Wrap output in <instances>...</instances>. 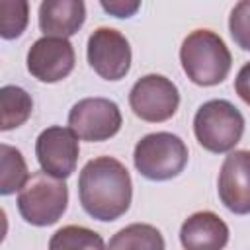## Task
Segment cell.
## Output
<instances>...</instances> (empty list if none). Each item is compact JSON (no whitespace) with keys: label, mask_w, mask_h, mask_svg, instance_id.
<instances>
[{"label":"cell","mask_w":250,"mask_h":250,"mask_svg":"<svg viewBox=\"0 0 250 250\" xmlns=\"http://www.w3.org/2000/svg\"><path fill=\"white\" fill-rule=\"evenodd\" d=\"M82 209L96 221H115L127 213L133 197L129 170L113 156H96L86 162L78 178Z\"/></svg>","instance_id":"obj_1"},{"label":"cell","mask_w":250,"mask_h":250,"mask_svg":"<svg viewBox=\"0 0 250 250\" xmlns=\"http://www.w3.org/2000/svg\"><path fill=\"white\" fill-rule=\"evenodd\" d=\"M180 62L193 84L217 86L229 76L232 57L221 35L211 29H195L180 47Z\"/></svg>","instance_id":"obj_2"},{"label":"cell","mask_w":250,"mask_h":250,"mask_svg":"<svg viewBox=\"0 0 250 250\" xmlns=\"http://www.w3.org/2000/svg\"><path fill=\"white\" fill-rule=\"evenodd\" d=\"M68 205V188L62 178L45 170L33 172L18 193V211L21 219L35 227L55 225Z\"/></svg>","instance_id":"obj_3"},{"label":"cell","mask_w":250,"mask_h":250,"mask_svg":"<svg viewBox=\"0 0 250 250\" xmlns=\"http://www.w3.org/2000/svg\"><path fill=\"white\" fill-rule=\"evenodd\" d=\"M193 133L197 143L215 154L230 152L242 139L244 117L227 100H209L195 111Z\"/></svg>","instance_id":"obj_4"},{"label":"cell","mask_w":250,"mask_h":250,"mask_svg":"<svg viewBox=\"0 0 250 250\" xmlns=\"http://www.w3.org/2000/svg\"><path fill=\"white\" fill-rule=\"evenodd\" d=\"M133 162L137 172L146 180L166 182L186 168L188 146L178 135L166 131L150 133L135 145Z\"/></svg>","instance_id":"obj_5"},{"label":"cell","mask_w":250,"mask_h":250,"mask_svg":"<svg viewBox=\"0 0 250 250\" xmlns=\"http://www.w3.org/2000/svg\"><path fill=\"white\" fill-rule=\"evenodd\" d=\"M133 113L146 123L168 121L180 105L178 86L162 74H146L139 78L129 92Z\"/></svg>","instance_id":"obj_6"},{"label":"cell","mask_w":250,"mask_h":250,"mask_svg":"<svg viewBox=\"0 0 250 250\" xmlns=\"http://www.w3.org/2000/svg\"><path fill=\"white\" fill-rule=\"evenodd\" d=\"M123 123L119 105L107 98H84L68 113V127L80 141L102 143L119 133Z\"/></svg>","instance_id":"obj_7"},{"label":"cell","mask_w":250,"mask_h":250,"mask_svg":"<svg viewBox=\"0 0 250 250\" xmlns=\"http://www.w3.org/2000/svg\"><path fill=\"white\" fill-rule=\"evenodd\" d=\"M86 57L94 72L104 80H121L131 68V45L113 27H98L88 37Z\"/></svg>","instance_id":"obj_8"},{"label":"cell","mask_w":250,"mask_h":250,"mask_svg":"<svg viewBox=\"0 0 250 250\" xmlns=\"http://www.w3.org/2000/svg\"><path fill=\"white\" fill-rule=\"evenodd\" d=\"M78 154V137L70 127H47L35 141V156L41 170L55 178L66 180L76 170Z\"/></svg>","instance_id":"obj_9"},{"label":"cell","mask_w":250,"mask_h":250,"mask_svg":"<svg viewBox=\"0 0 250 250\" xmlns=\"http://www.w3.org/2000/svg\"><path fill=\"white\" fill-rule=\"evenodd\" d=\"M74 47L66 37L45 35L27 51V70L39 82L55 84L64 80L74 68Z\"/></svg>","instance_id":"obj_10"},{"label":"cell","mask_w":250,"mask_h":250,"mask_svg":"<svg viewBox=\"0 0 250 250\" xmlns=\"http://www.w3.org/2000/svg\"><path fill=\"white\" fill-rule=\"evenodd\" d=\"M217 186L219 199L230 213H250V150H234L223 160Z\"/></svg>","instance_id":"obj_11"},{"label":"cell","mask_w":250,"mask_h":250,"mask_svg":"<svg viewBox=\"0 0 250 250\" xmlns=\"http://www.w3.org/2000/svg\"><path fill=\"white\" fill-rule=\"evenodd\" d=\"M180 242L188 250H219L229 242V227L213 211H197L182 223Z\"/></svg>","instance_id":"obj_12"},{"label":"cell","mask_w":250,"mask_h":250,"mask_svg":"<svg viewBox=\"0 0 250 250\" xmlns=\"http://www.w3.org/2000/svg\"><path fill=\"white\" fill-rule=\"evenodd\" d=\"M86 20L84 0H43L39 6V29L45 35L70 37Z\"/></svg>","instance_id":"obj_13"},{"label":"cell","mask_w":250,"mask_h":250,"mask_svg":"<svg viewBox=\"0 0 250 250\" xmlns=\"http://www.w3.org/2000/svg\"><path fill=\"white\" fill-rule=\"evenodd\" d=\"M0 105H2V123H0L2 131H10L23 125L33 111L31 96L23 88L12 84L0 88Z\"/></svg>","instance_id":"obj_14"},{"label":"cell","mask_w":250,"mask_h":250,"mask_svg":"<svg viewBox=\"0 0 250 250\" xmlns=\"http://www.w3.org/2000/svg\"><path fill=\"white\" fill-rule=\"evenodd\" d=\"M164 246L160 230L145 223L129 225L109 240V248L113 250H164Z\"/></svg>","instance_id":"obj_15"},{"label":"cell","mask_w":250,"mask_h":250,"mask_svg":"<svg viewBox=\"0 0 250 250\" xmlns=\"http://www.w3.org/2000/svg\"><path fill=\"white\" fill-rule=\"evenodd\" d=\"M2 152V164H0V193L2 195H12L18 189H21V186L25 184L27 176V164L21 156V152L10 145H2L0 146Z\"/></svg>","instance_id":"obj_16"},{"label":"cell","mask_w":250,"mask_h":250,"mask_svg":"<svg viewBox=\"0 0 250 250\" xmlns=\"http://www.w3.org/2000/svg\"><path fill=\"white\" fill-rule=\"evenodd\" d=\"M104 246L105 242L98 232L78 225L59 229L49 240L51 250H102Z\"/></svg>","instance_id":"obj_17"},{"label":"cell","mask_w":250,"mask_h":250,"mask_svg":"<svg viewBox=\"0 0 250 250\" xmlns=\"http://www.w3.org/2000/svg\"><path fill=\"white\" fill-rule=\"evenodd\" d=\"M0 35L2 39L20 37L29 21V0H0Z\"/></svg>","instance_id":"obj_18"},{"label":"cell","mask_w":250,"mask_h":250,"mask_svg":"<svg viewBox=\"0 0 250 250\" xmlns=\"http://www.w3.org/2000/svg\"><path fill=\"white\" fill-rule=\"evenodd\" d=\"M229 31L234 43L250 51V0H238L229 16Z\"/></svg>","instance_id":"obj_19"},{"label":"cell","mask_w":250,"mask_h":250,"mask_svg":"<svg viewBox=\"0 0 250 250\" xmlns=\"http://www.w3.org/2000/svg\"><path fill=\"white\" fill-rule=\"evenodd\" d=\"M141 2L143 0H100L105 14L113 18H121V20L135 16L141 8Z\"/></svg>","instance_id":"obj_20"},{"label":"cell","mask_w":250,"mask_h":250,"mask_svg":"<svg viewBox=\"0 0 250 250\" xmlns=\"http://www.w3.org/2000/svg\"><path fill=\"white\" fill-rule=\"evenodd\" d=\"M234 90H236V94L240 96V100L250 105V62H246V64L238 70L236 80H234Z\"/></svg>","instance_id":"obj_21"}]
</instances>
